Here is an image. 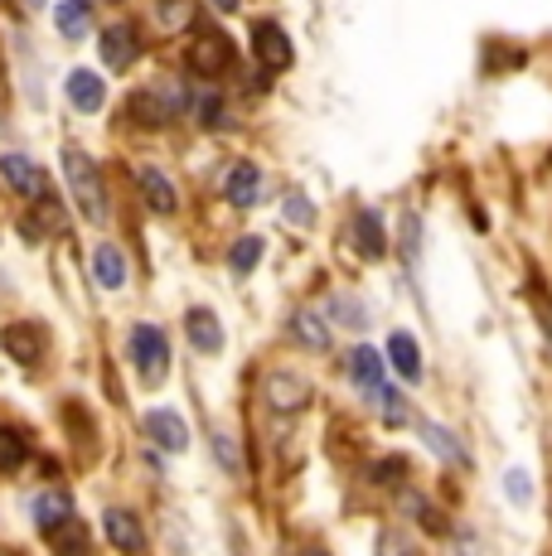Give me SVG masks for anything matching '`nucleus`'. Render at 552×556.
Segmentation results:
<instances>
[{"mask_svg":"<svg viewBox=\"0 0 552 556\" xmlns=\"http://www.w3.org/2000/svg\"><path fill=\"white\" fill-rule=\"evenodd\" d=\"M63 175H68L73 203L83 208V218H88V223H112V213H108V189H102L98 160L83 155L78 146H63Z\"/></svg>","mask_w":552,"mask_h":556,"instance_id":"nucleus-1","label":"nucleus"},{"mask_svg":"<svg viewBox=\"0 0 552 556\" xmlns=\"http://www.w3.org/2000/svg\"><path fill=\"white\" fill-rule=\"evenodd\" d=\"M233 63H238V49H233V39L223 35V29H199V35L189 39V68H195L199 78H223Z\"/></svg>","mask_w":552,"mask_h":556,"instance_id":"nucleus-2","label":"nucleus"},{"mask_svg":"<svg viewBox=\"0 0 552 556\" xmlns=\"http://www.w3.org/2000/svg\"><path fill=\"white\" fill-rule=\"evenodd\" d=\"M315 397V388H311V378L305 372H296V368H272L267 372V402H272V412H286V416H296V412H305Z\"/></svg>","mask_w":552,"mask_h":556,"instance_id":"nucleus-3","label":"nucleus"},{"mask_svg":"<svg viewBox=\"0 0 552 556\" xmlns=\"http://www.w3.org/2000/svg\"><path fill=\"white\" fill-rule=\"evenodd\" d=\"M131 363L141 368L146 382H161L170 368V344H165V329L155 325H136L131 329Z\"/></svg>","mask_w":552,"mask_h":556,"instance_id":"nucleus-4","label":"nucleus"},{"mask_svg":"<svg viewBox=\"0 0 552 556\" xmlns=\"http://www.w3.org/2000/svg\"><path fill=\"white\" fill-rule=\"evenodd\" d=\"M252 49H258L262 68H272V73H286L296 63L291 39H286V29L276 25V20H258V25H252Z\"/></svg>","mask_w":552,"mask_h":556,"instance_id":"nucleus-5","label":"nucleus"},{"mask_svg":"<svg viewBox=\"0 0 552 556\" xmlns=\"http://www.w3.org/2000/svg\"><path fill=\"white\" fill-rule=\"evenodd\" d=\"M141 29H136V25H126V20H122V25H108V29H102V63H108V68H116V73H122V68H131V63H141Z\"/></svg>","mask_w":552,"mask_h":556,"instance_id":"nucleus-6","label":"nucleus"},{"mask_svg":"<svg viewBox=\"0 0 552 556\" xmlns=\"http://www.w3.org/2000/svg\"><path fill=\"white\" fill-rule=\"evenodd\" d=\"M0 179H5L15 194H25V199H45L49 194L45 175H39V165L29 155H0Z\"/></svg>","mask_w":552,"mask_h":556,"instance_id":"nucleus-7","label":"nucleus"},{"mask_svg":"<svg viewBox=\"0 0 552 556\" xmlns=\"http://www.w3.org/2000/svg\"><path fill=\"white\" fill-rule=\"evenodd\" d=\"M0 349H5L15 363L35 368V363L45 358V329H39V325H5V329H0Z\"/></svg>","mask_w":552,"mask_h":556,"instance_id":"nucleus-8","label":"nucleus"},{"mask_svg":"<svg viewBox=\"0 0 552 556\" xmlns=\"http://www.w3.org/2000/svg\"><path fill=\"white\" fill-rule=\"evenodd\" d=\"M262 194V169L252 165V160H238V165L228 169V179H223V199L233 203V208H252Z\"/></svg>","mask_w":552,"mask_h":556,"instance_id":"nucleus-9","label":"nucleus"},{"mask_svg":"<svg viewBox=\"0 0 552 556\" xmlns=\"http://www.w3.org/2000/svg\"><path fill=\"white\" fill-rule=\"evenodd\" d=\"M102 528H108V542H112L116 552H126V556H141V552H146V532H141V522H136V513L108 508Z\"/></svg>","mask_w":552,"mask_h":556,"instance_id":"nucleus-10","label":"nucleus"},{"mask_svg":"<svg viewBox=\"0 0 552 556\" xmlns=\"http://www.w3.org/2000/svg\"><path fill=\"white\" fill-rule=\"evenodd\" d=\"M29 513H35V528L49 538V532L63 528V522L73 518V498H68V489H39L35 504H29Z\"/></svg>","mask_w":552,"mask_h":556,"instance_id":"nucleus-11","label":"nucleus"},{"mask_svg":"<svg viewBox=\"0 0 552 556\" xmlns=\"http://www.w3.org/2000/svg\"><path fill=\"white\" fill-rule=\"evenodd\" d=\"M146 435H151L161 451H185V445H189V426L179 421V412H170V406L146 412Z\"/></svg>","mask_w":552,"mask_h":556,"instance_id":"nucleus-12","label":"nucleus"},{"mask_svg":"<svg viewBox=\"0 0 552 556\" xmlns=\"http://www.w3.org/2000/svg\"><path fill=\"white\" fill-rule=\"evenodd\" d=\"M63 92H68V102L78 106V112H102V102H108V88H102V78L98 73H88V68H73L68 73V83H63Z\"/></svg>","mask_w":552,"mask_h":556,"instance_id":"nucleus-13","label":"nucleus"},{"mask_svg":"<svg viewBox=\"0 0 552 556\" xmlns=\"http://www.w3.org/2000/svg\"><path fill=\"white\" fill-rule=\"evenodd\" d=\"M185 329H189V344L199 349V354H218L223 349V325H218V315L209 305H195L185 315Z\"/></svg>","mask_w":552,"mask_h":556,"instance_id":"nucleus-14","label":"nucleus"},{"mask_svg":"<svg viewBox=\"0 0 552 556\" xmlns=\"http://www.w3.org/2000/svg\"><path fill=\"white\" fill-rule=\"evenodd\" d=\"M388 363L402 382H422V349H417V339L402 334V329L388 339Z\"/></svg>","mask_w":552,"mask_h":556,"instance_id":"nucleus-15","label":"nucleus"},{"mask_svg":"<svg viewBox=\"0 0 552 556\" xmlns=\"http://www.w3.org/2000/svg\"><path fill=\"white\" fill-rule=\"evenodd\" d=\"M49 552L54 556H92V532L78 518H68L63 528L49 532Z\"/></svg>","mask_w":552,"mask_h":556,"instance_id":"nucleus-16","label":"nucleus"},{"mask_svg":"<svg viewBox=\"0 0 552 556\" xmlns=\"http://www.w3.org/2000/svg\"><path fill=\"white\" fill-rule=\"evenodd\" d=\"M354 242H359V252H364L368 262H378V256L388 252V232H384V218H378L374 208H368V213H359V218H354Z\"/></svg>","mask_w":552,"mask_h":556,"instance_id":"nucleus-17","label":"nucleus"},{"mask_svg":"<svg viewBox=\"0 0 552 556\" xmlns=\"http://www.w3.org/2000/svg\"><path fill=\"white\" fill-rule=\"evenodd\" d=\"M141 194H146V208L151 213H175L179 208V194H175V185L161 175V169H141Z\"/></svg>","mask_w":552,"mask_h":556,"instance_id":"nucleus-18","label":"nucleus"},{"mask_svg":"<svg viewBox=\"0 0 552 556\" xmlns=\"http://www.w3.org/2000/svg\"><path fill=\"white\" fill-rule=\"evenodd\" d=\"M349 378H354L364 392H378L384 388V358H378L368 344H359L354 354H349Z\"/></svg>","mask_w":552,"mask_h":556,"instance_id":"nucleus-19","label":"nucleus"},{"mask_svg":"<svg viewBox=\"0 0 552 556\" xmlns=\"http://www.w3.org/2000/svg\"><path fill=\"white\" fill-rule=\"evenodd\" d=\"M92 271H98V281H102V291H122L126 286V256H122V248H98L92 252Z\"/></svg>","mask_w":552,"mask_h":556,"instance_id":"nucleus-20","label":"nucleus"},{"mask_svg":"<svg viewBox=\"0 0 552 556\" xmlns=\"http://www.w3.org/2000/svg\"><path fill=\"white\" fill-rule=\"evenodd\" d=\"M29 459V435L20 426H0V475H15Z\"/></svg>","mask_w":552,"mask_h":556,"instance_id":"nucleus-21","label":"nucleus"},{"mask_svg":"<svg viewBox=\"0 0 552 556\" xmlns=\"http://www.w3.org/2000/svg\"><path fill=\"white\" fill-rule=\"evenodd\" d=\"M126 112H131V122H141V126H161L170 122V102H161V92H131V102H126Z\"/></svg>","mask_w":552,"mask_h":556,"instance_id":"nucleus-22","label":"nucleus"},{"mask_svg":"<svg viewBox=\"0 0 552 556\" xmlns=\"http://www.w3.org/2000/svg\"><path fill=\"white\" fill-rule=\"evenodd\" d=\"M291 329L305 349H330V325H325L321 315H311V309H301V315L291 319Z\"/></svg>","mask_w":552,"mask_h":556,"instance_id":"nucleus-23","label":"nucleus"},{"mask_svg":"<svg viewBox=\"0 0 552 556\" xmlns=\"http://www.w3.org/2000/svg\"><path fill=\"white\" fill-rule=\"evenodd\" d=\"M54 20H59V35H63V39H83V35H88V20H92V10L83 5V0H63Z\"/></svg>","mask_w":552,"mask_h":556,"instance_id":"nucleus-24","label":"nucleus"},{"mask_svg":"<svg viewBox=\"0 0 552 556\" xmlns=\"http://www.w3.org/2000/svg\"><path fill=\"white\" fill-rule=\"evenodd\" d=\"M422 435H427V445L446 459V465H465V451H461V441H455L451 431H441V426H431V421H427V426H422Z\"/></svg>","mask_w":552,"mask_h":556,"instance_id":"nucleus-25","label":"nucleus"},{"mask_svg":"<svg viewBox=\"0 0 552 556\" xmlns=\"http://www.w3.org/2000/svg\"><path fill=\"white\" fill-rule=\"evenodd\" d=\"M262 248H267V242H262V238H242V242H233V252H228L233 276H248L252 266L262 262Z\"/></svg>","mask_w":552,"mask_h":556,"instance_id":"nucleus-26","label":"nucleus"},{"mask_svg":"<svg viewBox=\"0 0 552 556\" xmlns=\"http://www.w3.org/2000/svg\"><path fill=\"white\" fill-rule=\"evenodd\" d=\"M195 112H199V122L204 126H218L223 122V98L218 92H204V98H195Z\"/></svg>","mask_w":552,"mask_h":556,"instance_id":"nucleus-27","label":"nucleus"},{"mask_svg":"<svg viewBox=\"0 0 552 556\" xmlns=\"http://www.w3.org/2000/svg\"><path fill=\"white\" fill-rule=\"evenodd\" d=\"M286 218H291V223H296V228H311L315 208H311V203H305L301 194H291V199H286Z\"/></svg>","mask_w":552,"mask_h":556,"instance_id":"nucleus-28","label":"nucleus"},{"mask_svg":"<svg viewBox=\"0 0 552 556\" xmlns=\"http://www.w3.org/2000/svg\"><path fill=\"white\" fill-rule=\"evenodd\" d=\"M504 489L514 494V504H528L534 498V489H528V475L524 469H514V475H504Z\"/></svg>","mask_w":552,"mask_h":556,"instance_id":"nucleus-29","label":"nucleus"},{"mask_svg":"<svg viewBox=\"0 0 552 556\" xmlns=\"http://www.w3.org/2000/svg\"><path fill=\"white\" fill-rule=\"evenodd\" d=\"M214 445H218L223 469H238V455H233V441H228V435H214Z\"/></svg>","mask_w":552,"mask_h":556,"instance_id":"nucleus-30","label":"nucleus"},{"mask_svg":"<svg viewBox=\"0 0 552 556\" xmlns=\"http://www.w3.org/2000/svg\"><path fill=\"white\" fill-rule=\"evenodd\" d=\"M209 5H214V10H223V15H228V10H238V0H209Z\"/></svg>","mask_w":552,"mask_h":556,"instance_id":"nucleus-31","label":"nucleus"},{"mask_svg":"<svg viewBox=\"0 0 552 556\" xmlns=\"http://www.w3.org/2000/svg\"><path fill=\"white\" fill-rule=\"evenodd\" d=\"M384 556H412V552H402V547H384Z\"/></svg>","mask_w":552,"mask_h":556,"instance_id":"nucleus-32","label":"nucleus"},{"mask_svg":"<svg viewBox=\"0 0 552 556\" xmlns=\"http://www.w3.org/2000/svg\"><path fill=\"white\" fill-rule=\"evenodd\" d=\"M29 5H45V0H29Z\"/></svg>","mask_w":552,"mask_h":556,"instance_id":"nucleus-33","label":"nucleus"},{"mask_svg":"<svg viewBox=\"0 0 552 556\" xmlns=\"http://www.w3.org/2000/svg\"><path fill=\"white\" fill-rule=\"evenodd\" d=\"M315 556H325V552H315Z\"/></svg>","mask_w":552,"mask_h":556,"instance_id":"nucleus-34","label":"nucleus"}]
</instances>
